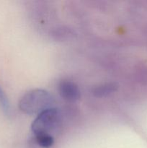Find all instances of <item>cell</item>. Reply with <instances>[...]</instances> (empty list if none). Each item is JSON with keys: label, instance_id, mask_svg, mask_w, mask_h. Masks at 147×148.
<instances>
[{"label": "cell", "instance_id": "1", "mask_svg": "<svg viewBox=\"0 0 147 148\" xmlns=\"http://www.w3.org/2000/svg\"><path fill=\"white\" fill-rule=\"evenodd\" d=\"M54 98L48 91L41 89L33 90L21 98L19 103L20 110L29 115L40 114L53 108Z\"/></svg>", "mask_w": 147, "mask_h": 148}, {"label": "cell", "instance_id": "2", "mask_svg": "<svg viewBox=\"0 0 147 148\" xmlns=\"http://www.w3.org/2000/svg\"><path fill=\"white\" fill-rule=\"evenodd\" d=\"M61 124L60 112L54 108L43 111L32 124V132L36 136L50 135L56 132Z\"/></svg>", "mask_w": 147, "mask_h": 148}, {"label": "cell", "instance_id": "3", "mask_svg": "<svg viewBox=\"0 0 147 148\" xmlns=\"http://www.w3.org/2000/svg\"><path fill=\"white\" fill-rule=\"evenodd\" d=\"M59 92L63 99L69 102H75L80 97V91L77 85L69 80H62L59 83Z\"/></svg>", "mask_w": 147, "mask_h": 148}, {"label": "cell", "instance_id": "4", "mask_svg": "<svg viewBox=\"0 0 147 148\" xmlns=\"http://www.w3.org/2000/svg\"><path fill=\"white\" fill-rule=\"evenodd\" d=\"M118 89V85L114 82H109L99 85L94 88L92 93L97 98H104L115 92Z\"/></svg>", "mask_w": 147, "mask_h": 148}, {"label": "cell", "instance_id": "5", "mask_svg": "<svg viewBox=\"0 0 147 148\" xmlns=\"http://www.w3.org/2000/svg\"><path fill=\"white\" fill-rule=\"evenodd\" d=\"M35 140L37 145L43 148H49L52 147L54 143L53 136L50 135L36 136Z\"/></svg>", "mask_w": 147, "mask_h": 148}, {"label": "cell", "instance_id": "6", "mask_svg": "<svg viewBox=\"0 0 147 148\" xmlns=\"http://www.w3.org/2000/svg\"><path fill=\"white\" fill-rule=\"evenodd\" d=\"M0 105L2 108L3 111L7 114L9 111V103L7 101V97L5 96L4 93L3 92L2 90L0 88Z\"/></svg>", "mask_w": 147, "mask_h": 148}]
</instances>
